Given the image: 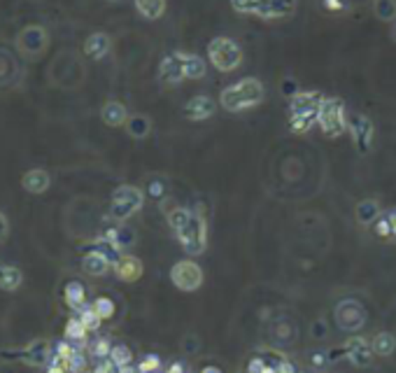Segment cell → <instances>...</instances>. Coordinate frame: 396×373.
<instances>
[{"instance_id":"52a82bcc","label":"cell","mask_w":396,"mask_h":373,"mask_svg":"<svg viewBox=\"0 0 396 373\" xmlns=\"http://www.w3.org/2000/svg\"><path fill=\"white\" fill-rule=\"evenodd\" d=\"M0 360L3 362H23L28 364V367H47L52 360V345L47 338H35L30 340V343L26 348H21V350H7V348H3L0 350Z\"/></svg>"},{"instance_id":"d6986e66","label":"cell","mask_w":396,"mask_h":373,"mask_svg":"<svg viewBox=\"0 0 396 373\" xmlns=\"http://www.w3.org/2000/svg\"><path fill=\"white\" fill-rule=\"evenodd\" d=\"M129 117H131L129 110H126L124 103H119V101H107L105 105L100 108L103 124L110 126V129H119V126H126Z\"/></svg>"},{"instance_id":"7c38bea8","label":"cell","mask_w":396,"mask_h":373,"mask_svg":"<svg viewBox=\"0 0 396 373\" xmlns=\"http://www.w3.org/2000/svg\"><path fill=\"white\" fill-rule=\"evenodd\" d=\"M343 352L347 357V362H350L354 369H368L371 364H373V355H375L371 340L363 338V336H356V334L345 340Z\"/></svg>"},{"instance_id":"277c9868","label":"cell","mask_w":396,"mask_h":373,"mask_svg":"<svg viewBox=\"0 0 396 373\" xmlns=\"http://www.w3.org/2000/svg\"><path fill=\"white\" fill-rule=\"evenodd\" d=\"M208 59L219 73H233L243 66V50L233 38L217 35L208 45Z\"/></svg>"},{"instance_id":"5bb4252c","label":"cell","mask_w":396,"mask_h":373,"mask_svg":"<svg viewBox=\"0 0 396 373\" xmlns=\"http://www.w3.org/2000/svg\"><path fill=\"white\" fill-rule=\"evenodd\" d=\"M185 66H182V52H173L168 57H163L161 66H158V82L163 84H180L185 82Z\"/></svg>"},{"instance_id":"f5cc1de1","label":"cell","mask_w":396,"mask_h":373,"mask_svg":"<svg viewBox=\"0 0 396 373\" xmlns=\"http://www.w3.org/2000/svg\"><path fill=\"white\" fill-rule=\"evenodd\" d=\"M296 373H298V371H296Z\"/></svg>"},{"instance_id":"836d02e7","label":"cell","mask_w":396,"mask_h":373,"mask_svg":"<svg viewBox=\"0 0 396 373\" xmlns=\"http://www.w3.org/2000/svg\"><path fill=\"white\" fill-rule=\"evenodd\" d=\"M91 306H93V311H96L103 317V322L110 320V317L115 315V301L110 299V297H98Z\"/></svg>"},{"instance_id":"8992f818","label":"cell","mask_w":396,"mask_h":373,"mask_svg":"<svg viewBox=\"0 0 396 373\" xmlns=\"http://www.w3.org/2000/svg\"><path fill=\"white\" fill-rule=\"evenodd\" d=\"M317 126L327 138H340L347 133V110L343 98H324L320 108V117H317Z\"/></svg>"},{"instance_id":"3957f363","label":"cell","mask_w":396,"mask_h":373,"mask_svg":"<svg viewBox=\"0 0 396 373\" xmlns=\"http://www.w3.org/2000/svg\"><path fill=\"white\" fill-rule=\"evenodd\" d=\"M324 103V96L320 91H298L296 96L289 98V131L296 136H303L317 126L320 108Z\"/></svg>"},{"instance_id":"e0dca14e","label":"cell","mask_w":396,"mask_h":373,"mask_svg":"<svg viewBox=\"0 0 396 373\" xmlns=\"http://www.w3.org/2000/svg\"><path fill=\"white\" fill-rule=\"evenodd\" d=\"M115 273L119 280L124 282H136L142 277V273H145V266H142V261L138 257L133 255H122L119 257V261L115 264Z\"/></svg>"},{"instance_id":"9a60e30c","label":"cell","mask_w":396,"mask_h":373,"mask_svg":"<svg viewBox=\"0 0 396 373\" xmlns=\"http://www.w3.org/2000/svg\"><path fill=\"white\" fill-rule=\"evenodd\" d=\"M215 113H217V101L205 96V93H198V96H194L185 105V117L192 119V122H205V119H210Z\"/></svg>"},{"instance_id":"74e56055","label":"cell","mask_w":396,"mask_h":373,"mask_svg":"<svg viewBox=\"0 0 396 373\" xmlns=\"http://www.w3.org/2000/svg\"><path fill=\"white\" fill-rule=\"evenodd\" d=\"M158 367H161V360H158L156 355H147L145 360L138 364V371H142V373H154V371H158Z\"/></svg>"},{"instance_id":"60d3db41","label":"cell","mask_w":396,"mask_h":373,"mask_svg":"<svg viewBox=\"0 0 396 373\" xmlns=\"http://www.w3.org/2000/svg\"><path fill=\"white\" fill-rule=\"evenodd\" d=\"M84 364H86L84 355L79 350H75L73 355H70V360H68V369H70V373H79L84 369Z\"/></svg>"},{"instance_id":"4dcf8cb0","label":"cell","mask_w":396,"mask_h":373,"mask_svg":"<svg viewBox=\"0 0 396 373\" xmlns=\"http://www.w3.org/2000/svg\"><path fill=\"white\" fill-rule=\"evenodd\" d=\"M110 360L117 369H129L131 362H133V352L129 345L119 343V345H112V352H110Z\"/></svg>"},{"instance_id":"c3c4849f","label":"cell","mask_w":396,"mask_h":373,"mask_svg":"<svg viewBox=\"0 0 396 373\" xmlns=\"http://www.w3.org/2000/svg\"><path fill=\"white\" fill-rule=\"evenodd\" d=\"M165 373H185V364L177 362V364H173V367L165 371Z\"/></svg>"},{"instance_id":"f35d334b","label":"cell","mask_w":396,"mask_h":373,"mask_svg":"<svg viewBox=\"0 0 396 373\" xmlns=\"http://www.w3.org/2000/svg\"><path fill=\"white\" fill-rule=\"evenodd\" d=\"M231 7L238 14H255L257 0H231Z\"/></svg>"},{"instance_id":"f1b7e54d","label":"cell","mask_w":396,"mask_h":373,"mask_svg":"<svg viewBox=\"0 0 396 373\" xmlns=\"http://www.w3.org/2000/svg\"><path fill=\"white\" fill-rule=\"evenodd\" d=\"M373 14L383 23L396 21V0H373Z\"/></svg>"},{"instance_id":"7402d4cb","label":"cell","mask_w":396,"mask_h":373,"mask_svg":"<svg viewBox=\"0 0 396 373\" xmlns=\"http://www.w3.org/2000/svg\"><path fill=\"white\" fill-rule=\"evenodd\" d=\"M23 285V273L21 268L12 264H3L0 261V289L3 292H17Z\"/></svg>"},{"instance_id":"8d00e7d4","label":"cell","mask_w":396,"mask_h":373,"mask_svg":"<svg viewBox=\"0 0 396 373\" xmlns=\"http://www.w3.org/2000/svg\"><path fill=\"white\" fill-rule=\"evenodd\" d=\"M310 336L315 340H324V338H329V324L327 320H315L310 324Z\"/></svg>"},{"instance_id":"83f0119b","label":"cell","mask_w":396,"mask_h":373,"mask_svg":"<svg viewBox=\"0 0 396 373\" xmlns=\"http://www.w3.org/2000/svg\"><path fill=\"white\" fill-rule=\"evenodd\" d=\"M371 345H373V352L378 357H390L396 350V336L392 331H378V334L371 338Z\"/></svg>"},{"instance_id":"9c48e42d","label":"cell","mask_w":396,"mask_h":373,"mask_svg":"<svg viewBox=\"0 0 396 373\" xmlns=\"http://www.w3.org/2000/svg\"><path fill=\"white\" fill-rule=\"evenodd\" d=\"M334 315H336L338 329L347 331V334H356V331H361L363 327H366V322H368L366 308H363L356 299H343V301H338Z\"/></svg>"},{"instance_id":"ac0fdd59","label":"cell","mask_w":396,"mask_h":373,"mask_svg":"<svg viewBox=\"0 0 396 373\" xmlns=\"http://www.w3.org/2000/svg\"><path fill=\"white\" fill-rule=\"evenodd\" d=\"M110 268H112V261H110L103 252L98 250H89L86 255L82 257V271L91 277H103L110 273Z\"/></svg>"},{"instance_id":"4fadbf2b","label":"cell","mask_w":396,"mask_h":373,"mask_svg":"<svg viewBox=\"0 0 396 373\" xmlns=\"http://www.w3.org/2000/svg\"><path fill=\"white\" fill-rule=\"evenodd\" d=\"M296 12V0H257L255 17L273 21V19H287Z\"/></svg>"},{"instance_id":"30bf717a","label":"cell","mask_w":396,"mask_h":373,"mask_svg":"<svg viewBox=\"0 0 396 373\" xmlns=\"http://www.w3.org/2000/svg\"><path fill=\"white\" fill-rule=\"evenodd\" d=\"M205 273L203 268L196 264L194 259H182L170 268V282L175 285L180 292H196L203 287Z\"/></svg>"},{"instance_id":"816d5d0a","label":"cell","mask_w":396,"mask_h":373,"mask_svg":"<svg viewBox=\"0 0 396 373\" xmlns=\"http://www.w3.org/2000/svg\"><path fill=\"white\" fill-rule=\"evenodd\" d=\"M105 3H119V0H105Z\"/></svg>"},{"instance_id":"2e32d148","label":"cell","mask_w":396,"mask_h":373,"mask_svg":"<svg viewBox=\"0 0 396 373\" xmlns=\"http://www.w3.org/2000/svg\"><path fill=\"white\" fill-rule=\"evenodd\" d=\"M110 50H112V38L103 33V30H96V33H91L84 40V54L91 61H103L110 54Z\"/></svg>"},{"instance_id":"e575fe53","label":"cell","mask_w":396,"mask_h":373,"mask_svg":"<svg viewBox=\"0 0 396 373\" xmlns=\"http://www.w3.org/2000/svg\"><path fill=\"white\" fill-rule=\"evenodd\" d=\"M373 234H375L378 238H383V241H392V226H390V219L385 217V212L375 219Z\"/></svg>"},{"instance_id":"5b68a950","label":"cell","mask_w":396,"mask_h":373,"mask_svg":"<svg viewBox=\"0 0 396 373\" xmlns=\"http://www.w3.org/2000/svg\"><path fill=\"white\" fill-rule=\"evenodd\" d=\"M142 205H145V189L136 185H119L112 192V201H110V217L126 222L140 212Z\"/></svg>"},{"instance_id":"d590c367","label":"cell","mask_w":396,"mask_h":373,"mask_svg":"<svg viewBox=\"0 0 396 373\" xmlns=\"http://www.w3.org/2000/svg\"><path fill=\"white\" fill-rule=\"evenodd\" d=\"M110 352H112V343L107 338H98L96 343L91 345V355L98 357V360H107Z\"/></svg>"},{"instance_id":"ffe728a7","label":"cell","mask_w":396,"mask_h":373,"mask_svg":"<svg viewBox=\"0 0 396 373\" xmlns=\"http://www.w3.org/2000/svg\"><path fill=\"white\" fill-rule=\"evenodd\" d=\"M52 185V176L45 168H30L21 176V187L28 194H45Z\"/></svg>"},{"instance_id":"ee69618b","label":"cell","mask_w":396,"mask_h":373,"mask_svg":"<svg viewBox=\"0 0 396 373\" xmlns=\"http://www.w3.org/2000/svg\"><path fill=\"white\" fill-rule=\"evenodd\" d=\"M7 236H10V222H7V217L0 212V243H5Z\"/></svg>"},{"instance_id":"7dc6e473","label":"cell","mask_w":396,"mask_h":373,"mask_svg":"<svg viewBox=\"0 0 396 373\" xmlns=\"http://www.w3.org/2000/svg\"><path fill=\"white\" fill-rule=\"evenodd\" d=\"M277 373H296V369H294V364H291L289 360H284L280 367H277Z\"/></svg>"},{"instance_id":"681fc988","label":"cell","mask_w":396,"mask_h":373,"mask_svg":"<svg viewBox=\"0 0 396 373\" xmlns=\"http://www.w3.org/2000/svg\"><path fill=\"white\" fill-rule=\"evenodd\" d=\"M201 373H221V369L219 367H205Z\"/></svg>"},{"instance_id":"7a4b0ae2","label":"cell","mask_w":396,"mask_h":373,"mask_svg":"<svg viewBox=\"0 0 396 373\" xmlns=\"http://www.w3.org/2000/svg\"><path fill=\"white\" fill-rule=\"evenodd\" d=\"M264 98H266L264 82L257 77H243V79H238L235 84H228L226 89H221L219 108L231 115H238V113H245V110L261 105Z\"/></svg>"},{"instance_id":"b9f144b4","label":"cell","mask_w":396,"mask_h":373,"mask_svg":"<svg viewBox=\"0 0 396 373\" xmlns=\"http://www.w3.org/2000/svg\"><path fill=\"white\" fill-rule=\"evenodd\" d=\"M198 348H201V340H198V336H185L182 338V350H185L187 355H194L198 352Z\"/></svg>"},{"instance_id":"f546056e","label":"cell","mask_w":396,"mask_h":373,"mask_svg":"<svg viewBox=\"0 0 396 373\" xmlns=\"http://www.w3.org/2000/svg\"><path fill=\"white\" fill-rule=\"evenodd\" d=\"M145 194L152 196L154 201H163L165 196H168V180L161 178V176H154L147 180V187H145Z\"/></svg>"},{"instance_id":"ba28073f","label":"cell","mask_w":396,"mask_h":373,"mask_svg":"<svg viewBox=\"0 0 396 373\" xmlns=\"http://www.w3.org/2000/svg\"><path fill=\"white\" fill-rule=\"evenodd\" d=\"M347 133H350L356 154L366 156L371 149H373V145H375V124L368 115H363V113L347 115Z\"/></svg>"},{"instance_id":"8fae6325","label":"cell","mask_w":396,"mask_h":373,"mask_svg":"<svg viewBox=\"0 0 396 373\" xmlns=\"http://www.w3.org/2000/svg\"><path fill=\"white\" fill-rule=\"evenodd\" d=\"M50 47V33H47L45 26H26L17 35V50L26 59H37L42 57Z\"/></svg>"},{"instance_id":"ab89813d","label":"cell","mask_w":396,"mask_h":373,"mask_svg":"<svg viewBox=\"0 0 396 373\" xmlns=\"http://www.w3.org/2000/svg\"><path fill=\"white\" fill-rule=\"evenodd\" d=\"M322 5H324V10L327 12H334V14H343L347 7V0H322Z\"/></svg>"},{"instance_id":"d4e9b609","label":"cell","mask_w":396,"mask_h":373,"mask_svg":"<svg viewBox=\"0 0 396 373\" xmlns=\"http://www.w3.org/2000/svg\"><path fill=\"white\" fill-rule=\"evenodd\" d=\"M133 5H136V10L142 19L147 21H156L161 19L165 14V0H133Z\"/></svg>"},{"instance_id":"bcb514c9","label":"cell","mask_w":396,"mask_h":373,"mask_svg":"<svg viewBox=\"0 0 396 373\" xmlns=\"http://www.w3.org/2000/svg\"><path fill=\"white\" fill-rule=\"evenodd\" d=\"M310 362H313V367L322 369L329 360H327V355H324V352H313V355H310Z\"/></svg>"},{"instance_id":"cb8c5ba5","label":"cell","mask_w":396,"mask_h":373,"mask_svg":"<svg viewBox=\"0 0 396 373\" xmlns=\"http://www.w3.org/2000/svg\"><path fill=\"white\" fill-rule=\"evenodd\" d=\"M126 133L133 140H145L152 133V119L147 115H131L129 122H126Z\"/></svg>"},{"instance_id":"f907efd6","label":"cell","mask_w":396,"mask_h":373,"mask_svg":"<svg viewBox=\"0 0 396 373\" xmlns=\"http://www.w3.org/2000/svg\"><path fill=\"white\" fill-rule=\"evenodd\" d=\"M392 38H394V42H396V21H394V28H392Z\"/></svg>"},{"instance_id":"603a6c76","label":"cell","mask_w":396,"mask_h":373,"mask_svg":"<svg viewBox=\"0 0 396 373\" xmlns=\"http://www.w3.org/2000/svg\"><path fill=\"white\" fill-rule=\"evenodd\" d=\"M63 301L68 304V308H73V311H82L86 308V289L82 282L77 280H70L66 285V289H63Z\"/></svg>"},{"instance_id":"6da1fadb","label":"cell","mask_w":396,"mask_h":373,"mask_svg":"<svg viewBox=\"0 0 396 373\" xmlns=\"http://www.w3.org/2000/svg\"><path fill=\"white\" fill-rule=\"evenodd\" d=\"M168 226L173 229L182 250L189 257L203 255L205 248H208V222H205L201 212L189 208H173L168 212Z\"/></svg>"},{"instance_id":"44dd1931","label":"cell","mask_w":396,"mask_h":373,"mask_svg":"<svg viewBox=\"0 0 396 373\" xmlns=\"http://www.w3.org/2000/svg\"><path fill=\"white\" fill-rule=\"evenodd\" d=\"M380 215H383V208H380V203L375 201V198H363V201L356 203V208H354V217L361 226L375 224V219Z\"/></svg>"},{"instance_id":"d6a6232c","label":"cell","mask_w":396,"mask_h":373,"mask_svg":"<svg viewBox=\"0 0 396 373\" xmlns=\"http://www.w3.org/2000/svg\"><path fill=\"white\" fill-rule=\"evenodd\" d=\"M79 320L84 322V327L89 329V331H98L100 329V324H103V317L93 311V306H86V308H82V311H79Z\"/></svg>"},{"instance_id":"4316f807","label":"cell","mask_w":396,"mask_h":373,"mask_svg":"<svg viewBox=\"0 0 396 373\" xmlns=\"http://www.w3.org/2000/svg\"><path fill=\"white\" fill-rule=\"evenodd\" d=\"M182 66H185V77L187 79H203L205 77V61L198 57V54H187L182 52Z\"/></svg>"},{"instance_id":"1f68e13d","label":"cell","mask_w":396,"mask_h":373,"mask_svg":"<svg viewBox=\"0 0 396 373\" xmlns=\"http://www.w3.org/2000/svg\"><path fill=\"white\" fill-rule=\"evenodd\" d=\"M66 338L68 340H75V343H82V340L86 338V334H89V329L84 327V322L79 320V317H70L68 324H66Z\"/></svg>"},{"instance_id":"484cf974","label":"cell","mask_w":396,"mask_h":373,"mask_svg":"<svg viewBox=\"0 0 396 373\" xmlns=\"http://www.w3.org/2000/svg\"><path fill=\"white\" fill-rule=\"evenodd\" d=\"M105 238L115 245V248H119V250H126V248H131V245H136V231H133V229H129V226H112V229H107Z\"/></svg>"},{"instance_id":"f6af8a7d","label":"cell","mask_w":396,"mask_h":373,"mask_svg":"<svg viewBox=\"0 0 396 373\" xmlns=\"http://www.w3.org/2000/svg\"><path fill=\"white\" fill-rule=\"evenodd\" d=\"M385 217L390 219V226H392V241H396V208L385 210Z\"/></svg>"},{"instance_id":"7bdbcfd3","label":"cell","mask_w":396,"mask_h":373,"mask_svg":"<svg viewBox=\"0 0 396 373\" xmlns=\"http://www.w3.org/2000/svg\"><path fill=\"white\" fill-rule=\"evenodd\" d=\"M115 369H117V367L112 364V360L107 357V360H100V362H98V367L93 369V373H112Z\"/></svg>"}]
</instances>
